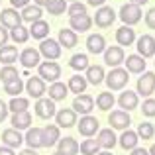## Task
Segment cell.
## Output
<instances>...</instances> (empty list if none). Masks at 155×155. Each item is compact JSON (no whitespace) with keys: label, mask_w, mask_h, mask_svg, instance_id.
Instances as JSON below:
<instances>
[{"label":"cell","mask_w":155,"mask_h":155,"mask_svg":"<svg viewBox=\"0 0 155 155\" xmlns=\"http://www.w3.org/2000/svg\"><path fill=\"white\" fill-rule=\"evenodd\" d=\"M124 63H126V71H128V73L141 75V73L145 71V65H147V61H145L141 55H128V59H124Z\"/></svg>","instance_id":"22"},{"label":"cell","mask_w":155,"mask_h":155,"mask_svg":"<svg viewBox=\"0 0 155 155\" xmlns=\"http://www.w3.org/2000/svg\"><path fill=\"white\" fill-rule=\"evenodd\" d=\"M137 55H141L143 59H147V57H153L155 55V38L149 34H143L141 38H137Z\"/></svg>","instance_id":"13"},{"label":"cell","mask_w":155,"mask_h":155,"mask_svg":"<svg viewBox=\"0 0 155 155\" xmlns=\"http://www.w3.org/2000/svg\"><path fill=\"white\" fill-rule=\"evenodd\" d=\"M6 116H8V104L4 100H0V124L6 120Z\"/></svg>","instance_id":"48"},{"label":"cell","mask_w":155,"mask_h":155,"mask_svg":"<svg viewBox=\"0 0 155 155\" xmlns=\"http://www.w3.org/2000/svg\"><path fill=\"white\" fill-rule=\"evenodd\" d=\"M94 108V98L91 94H79L75 100H73V110L77 114H83V116H88Z\"/></svg>","instance_id":"14"},{"label":"cell","mask_w":155,"mask_h":155,"mask_svg":"<svg viewBox=\"0 0 155 155\" xmlns=\"http://www.w3.org/2000/svg\"><path fill=\"white\" fill-rule=\"evenodd\" d=\"M141 112L147 118H155V98H145L143 106H141Z\"/></svg>","instance_id":"46"},{"label":"cell","mask_w":155,"mask_h":155,"mask_svg":"<svg viewBox=\"0 0 155 155\" xmlns=\"http://www.w3.org/2000/svg\"><path fill=\"white\" fill-rule=\"evenodd\" d=\"M18 49L14 45H2L0 47V63L2 65H12L14 61H18Z\"/></svg>","instance_id":"35"},{"label":"cell","mask_w":155,"mask_h":155,"mask_svg":"<svg viewBox=\"0 0 155 155\" xmlns=\"http://www.w3.org/2000/svg\"><path fill=\"white\" fill-rule=\"evenodd\" d=\"M104 81H106V84H108L110 91H122V88L128 84V81H130V73L126 71V69L116 67V69H112V71L104 77Z\"/></svg>","instance_id":"1"},{"label":"cell","mask_w":155,"mask_h":155,"mask_svg":"<svg viewBox=\"0 0 155 155\" xmlns=\"http://www.w3.org/2000/svg\"><path fill=\"white\" fill-rule=\"evenodd\" d=\"M24 141L28 143L30 149L43 147V132H41V128H28V134H26V137H24Z\"/></svg>","instance_id":"23"},{"label":"cell","mask_w":155,"mask_h":155,"mask_svg":"<svg viewBox=\"0 0 155 155\" xmlns=\"http://www.w3.org/2000/svg\"><path fill=\"white\" fill-rule=\"evenodd\" d=\"M22 22H28V24H34L38 22V20H41L43 16V10L39 6H35V4H28L26 8H22Z\"/></svg>","instance_id":"28"},{"label":"cell","mask_w":155,"mask_h":155,"mask_svg":"<svg viewBox=\"0 0 155 155\" xmlns=\"http://www.w3.org/2000/svg\"><path fill=\"white\" fill-rule=\"evenodd\" d=\"M145 24L149 30H155V8H149V12L145 14Z\"/></svg>","instance_id":"47"},{"label":"cell","mask_w":155,"mask_h":155,"mask_svg":"<svg viewBox=\"0 0 155 155\" xmlns=\"http://www.w3.org/2000/svg\"><path fill=\"white\" fill-rule=\"evenodd\" d=\"M147 153H149V155H155V143L151 145V147H149V151H147Z\"/></svg>","instance_id":"57"},{"label":"cell","mask_w":155,"mask_h":155,"mask_svg":"<svg viewBox=\"0 0 155 155\" xmlns=\"http://www.w3.org/2000/svg\"><path fill=\"white\" fill-rule=\"evenodd\" d=\"M77 128H79V134L84 137H92L96 132H98V120L94 116H81V122H77Z\"/></svg>","instance_id":"12"},{"label":"cell","mask_w":155,"mask_h":155,"mask_svg":"<svg viewBox=\"0 0 155 155\" xmlns=\"http://www.w3.org/2000/svg\"><path fill=\"white\" fill-rule=\"evenodd\" d=\"M24 88H26V92L31 96V98H43V94L47 92V87H45V81H41L39 77H30L28 79V83L24 84Z\"/></svg>","instance_id":"10"},{"label":"cell","mask_w":155,"mask_h":155,"mask_svg":"<svg viewBox=\"0 0 155 155\" xmlns=\"http://www.w3.org/2000/svg\"><path fill=\"white\" fill-rule=\"evenodd\" d=\"M104 2L106 0H87L88 6H104Z\"/></svg>","instance_id":"53"},{"label":"cell","mask_w":155,"mask_h":155,"mask_svg":"<svg viewBox=\"0 0 155 155\" xmlns=\"http://www.w3.org/2000/svg\"><path fill=\"white\" fill-rule=\"evenodd\" d=\"M24 91V83L22 79H14V81H8V83H4V92L10 96H20V92Z\"/></svg>","instance_id":"41"},{"label":"cell","mask_w":155,"mask_h":155,"mask_svg":"<svg viewBox=\"0 0 155 155\" xmlns=\"http://www.w3.org/2000/svg\"><path fill=\"white\" fill-rule=\"evenodd\" d=\"M124 59H126L124 47H120V45H110V47H106V49H104V63L110 65L112 69L120 67V65L124 63Z\"/></svg>","instance_id":"7"},{"label":"cell","mask_w":155,"mask_h":155,"mask_svg":"<svg viewBox=\"0 0 155 155\" xmlns=\"http://www.w3.org/2000/svg\"><path fill=\"white\" fill-rule=\"evenodd\" d=\"M116 41L120 47H126V45H134L136 43V30H132L130 26H122L116 30Z\"/></svg>","instance_id":"17"},{"label":"cell","mask_w":155,"mask_h":155,"mask_svg":"<svg viewBox=\"0 0 155 155\" xmlns=\"http://www.w3.org/2000/svg\"><path fill=\"white\" fill-rule=\"evenodd\" d=\"M79 151L83 155H96L100 151V145H98L96 140H84L83 143L79 145Z\"/></svg>","instance_id":"43"},{"label":"cell","mask_w":155,"mask_h":155,"mask_svg":"<svg viewBox=\"0 0 155 155\" xmlns=\"http://www.w3.org/2000/svg\"><path fill=\"white\" fill-rule=\"evenodd\" d=\"M87 49H88V53H92V55H100V53H104V49H106V39H104V35L91 34L87 38Z\"/></svg>","instance_id":"21"},{"label":"cell","mask_w":155,"mask_h":155,"mask_svg":"<svg viewBox=\"0 0 155 155\" xmlns=\"http://www.w3.org/2000/svg\"><path fill=\"white\" fill-rule=\"evenodd\" d=\"M28 108H30V100L28 98H22V96H12V100L8 102V110L14 114L18 112H28Z\"/></svg>","instance_id":"37"},{"label":"cell","mask_w":155,"mask_h":155,"mask_svg":"<svg viewBox=\"0 0 155 155\" xmlns=\"http://www.w3.org/2000/svg\"><path fill=\"white\" fill-rule=\"evenodd\" d=\"M20 63L24 65L26 69H31V67H38L39 61H41V55H39L38 49H34V47H26L22 53H20Z\"/></svg>","instance_id":"16"},{"label":"cell","mask_w":155,"mask_h":155,"mask_svg":"<svg viewBox=\"0 0 155 155\" xmlns=\"http://www.w3.org/2000/svg\"><path fill=\"white\" fill-rule=\"evenodd\" d=\"M104 77H106L104 67H100V65H88L84 79H87V83H91V84H94V87H96V84H100L104 81Z\"/></svg>","instance_id":"29"},{"label":"cell","mask_w":155,"mask_h":155,"mask_svg":"<svg viewBox=\"0 0 155 155\" xmlns=\"http://www.w3.org/2000/svg\"><path fill=\"white\" fill-rule=\"evenodd\" d=\"M108 124L112 130H128V126L132 124V120H130V114L124 112V110H112V112L108 114Z\"/></svg>","instance_id":"8"},{"label":"cell","mask_w":155,"mask_h":155,"mask_svg":"<svg viewBox=\"0 0 155 155\" xmlns=\"http://www.w3.org/2000/svg\"><path fill=\"white\" fill-rule=\"evenodd\" d=\"M137 102H140V96H137V92L134 91H124L120 94V98H118V104H120V108L124 110V112H130V110L137 108Z\"/></svg>","instance_id":"18"},{"label":"cell","mask_w":155,"mask_h":155,"mask_svg":"<svg viewBox=\"0 0 155 155\" xmlns=\"http://www.w3.org/2000/svg\"><path fill=\"white\" fill-rule=\"evenodd\" d=\"M20 155H38V153H35V149L28 147V149H24V151H20Z\"/></svg>","instance_id":"54"},{"label":"cell","mask_w":155,"mask_h":155,"mask_svg":"<svg viewBox=\"0 0 155 155\" xmlns=\"http://www.w3.org/2000/svg\"><path fill=\"white\" fill-rule=\"evenodd\" d=\"M41 132H43V147H51V145H55L57 141L61 140V136H59V126L47 124L45 128H41Z\"/></svg>","instance_id":"26"},{"label":"cell","mask_w":155,"mask_h":155,"mask_svg":"<svg viewBox=\"0 0 155 155\" xmlns=\"http://www.w3.org/2000/svg\"><path fill=\"white\" fill-rule=\"evenodd\" d=\"M10 4L14 6V10H18V8H26L30 4V0H10Z\"/></svg>","instance_id":"50"},{"label":"cell","mask_w":155,"mask_h":155,"mask_svg":"<svg viewBox=\"0 0 155 155\" xmlns=\"http://www.w3.org/2000/svg\"><path fill=\"white\" fill-rule=\"evenodd\" d=\"M8 38H10V34H8V30H6V28H2V26H0V47H2V45H6Z\"/></svg>","instance_id":"49"},{"label":"cell","mask_w":155,"mask_h":155,"mask_svg":"<svg viewBox=\"0 0 155 155\" xmlns=\"http://www.w3.org/2000/svg\"><path fill=\"white\" fill-rule=\"evenodd\" d=\"M38 77L41 81H49V83L59 81V77H61L59 63H55V61H43V63H39L38 65Z\"/></svg>","instance_id":"2"},{"label":"cell","mask_w":155,"mask_h":155,"mask_svg":"<svg viewBox=\"0 0 155 155\" xmlns=\"http://www.w3.org/2000/svg\"><path fill=\"white\" fill-rule=\"evenodd\" d=\"M10 38L14 43H26L28 39H30V30L24 26H18L14 28V30H10Z\"/></svg>","instance_id":"40"},{"label":"cell","mask_w":155,"mask_h":155,"mask_svg":"<svg viewBox=\"0 0 155 155\" xmlns=\"http://www.w3.org/2000/svg\"><path fill=\"white\" fill-rule=\"evenodd\" d=\"M132 155H149V153L143 147H136V149H132Z\"/></svg>","instance_id":"52"},{"label":"cell","mask_w":155,"mask_h":155,"mask_svg":"<svg viewBox=\"0 0 155 155\" xmlns=\"http://www.w3.org/2000/svg\"><path fill=\"white\" fill-rule=\"evenodd\" d=\"M34 110H35V116H38V118H41V120H49V118L55 116L57 106H55V102H53L51 98H38V100H35Z\"/></svg>","instance_id":"6"},{"label":"cell","mask_w":155,"mask_h":155,"mask_svg":"<svg viewBox=\"0 0 155 155\" xmlns=\"http://www.w3.org/2000/svg\"><path fill=\"white\" fill-rule=\"evenodd\" d=\"M18 69L14 67V65H4L2 67V71H0V81L2 83H8V81H14V79H18Z\"/></svg>","instance_id":"44"},{"label":"cell","mask_w":155,"mask_h":155,"mask_svg":"<svg viewBox=\"0 0 155 155\" xmlns=\"http://www.w3.org/2000/svg\"><path fill=\"white\" fill-rule=\"evenodd\" d=\"M137 141H140V137H137L136 132H132V130H124L122 132V136L118 137V143L122 145V149H126V151H132V149L137 147Z\"/></svg>","instance_id":"27"},{"label":"cell","mask_w":155,"mask_h":155,"mask_svg":"<svg viewBox=\"0 0 155 155\" xmlns=\"http://www.w3.org/2000/svg\"><path fill=\"white\" fill-rule=\"evenodd\" d=\"M120 20L124 22V26H130V28H132L134 24H137L141 20V8L136 6V4H132V2L124 4V6H122V10H120Z\"/></svg>","instance_id":"4"},{"label":"cell","mask_w":155,"mask_h":155,"mask_svg":"<svg viewBox=\"0 0 155 155\" xmlns=\"http://www.w3.org/2000/svg\"><path fill=\"white\" fill-rule=\"evenodd\" d=\"M53 155H63V153H59V151H57V153H53Z\"/></svg>","instance_id":"59"},{"label":"cell","mask_w":155,"mask_h":155,"mask_svg":"<svg viewBox=\"0 0 155 155\" xmlns=\"http://www.w3.org/2000/svg\"><path fill=\"white\" fill-rule=\"evenodd\" d=\"M0 26L8 28V30H14V28L22 26V16L18 10L14 8H6V10L0 12Z\"/></svg>","instance_id":"11"},{"label":"cell","mask_w":155,"mask_h":155,"mask_svg":"<svg viewBox=\"0 0 155 155\" xmlns=\"http://www.w3.org/2000/svg\"><path fill=\"white\" fill-rule=\"evenodd\" d=\"M49 98L53 102H59V100H65V96L69 94V88L65 83H59V81H55V83L49 84Z\"/></svg>","instance_id":"30"},{"label":"cell","mask_w":155,"mask_h":155,"mask_svg":"<svg viewBox=\"0 0 155 155\" xmlns=\"http://www.w3.org/2000/svg\"><path fill=\"white\" fill-rule=\"evenodd\" d=\"M96 141H98L100 147H104L106 151H108V149H112L114 145L118 143V137H116V134H114L112 128H106V130H100V132H98Z\"/></svg>","instance_id":"24"},{"label":"cell","mask_w":155,"mask_h":155,"mask_svg":"<svg viewBox=\"0 0 155 155\" xmlns=\"http://www.w3.org/2000/svg\"><path fill=\"white\" fill-rule=\"evenodd\" d=\"M137 137L140 140H151V137L155 136V126L151 124V122H141L140 126H137Z\"/></svg>","instance_id":"42"},{"label":"cell","mask_w":155,"mask_h":155,"mask_svg":"<svg viewBox=\"0 0 155 155\" xmlns=\"http://www.w3.org/2000/svg\"><path fill=\"white\" fill-rule=\"evenodd\" d=\"M114 102H116V98H114L112 92H100V94L96 96V108L104 110V112H108L114 106Z\"/></svg>","instance_id":"38"},{"label":"cell","mask_w":155,"mask_h":155,"mask_svg":"<svg viewBox=\"0 0 155 155\" xmlns=\"http://www.w3.org/2000/svg\"><path fill=\"white\" fill-rule=\"evenodd\" d=\"M31 126V114L30 112H18L12 116V128L14 130H28Z\"/></svg>","instance_id":"34"},{"label":"cell","mask_w":155,"mask_h":155,"mask_svg":"<svg viewBox=\"0 0 155 155\" xmlns=\"http://www.w3.org/2000/svg\"><path fill=\"white\" fill-rule=\"evenodd\" d=\"M38 51H39V55H43L47 61H55V59H59V57H61V45L55 41V39H51V38L41 39Z\"/></svg>","instance_id":"5"},{"label":"cell","mask_w":155,"mask_h":155,"mask_svg":"<svg viewBox=\"0 0 155 155\" xmlns=\"http://www.w3.org/2000/svg\"><path fill=\"white\" fill-rule=\"evenodd\" d=\"M57 43H59L61 47H65V49H73V47L79 43V35L75 34L73 30H59V39H57Z\"/></svg>","instance_id":"25"},{"label":"cell","mask_w":155,"mask_h":155,"mask_svg":"<svg viewBox=\"0 0 155 155\" xmlns=\"http://www.w3.org/2000/svg\"><path fill=\"white\" fill-rule=\"evenodd\" d=\"M69 26H71V30L75 31H88L92 26V18L88 14H81V16H73V18H69Z\"/></svg>","instance_id":"19"},{"label":"cell","mask_w":155,"mask_h":155,"mask_svg":"<svg viewBox=\"0 0 155 155\" xmlns=\"http://www.w3.org/2000/svg\"><path fill=\"white\" fill-rule=\"evenodd\" d=\"M55 122L59 128H73L77 124V112L73 108H61L55 112Z\"/></svg>","instance_id":"15"},{"label":"cell","mask_w":155,"mask_h":155,"mask_svg":"<svg viewBox=\"0 0 155 155\" xmlns=\"http://www.w3.org/2000/svg\"><path fill=\"white\" fill-rule=\"evenodd\" d=\"M34 2H35V6H39V8H41V6H45V2H47V0H34Z\"/></svg>","instance_id":"56"},{"label":"cell","mask_w":155,"mask_h":155,"mask_svg":"<svg viewBox=\"0 0 155 155\" xmlns=\"http://www.w3.org/2000/svg\"><path fill=\"white\" fill-rule=\"evenodd\" d=\"M137 94L145 96V98H149V96L155 92V73L153 71H143L141 73V77L137 79Z\"/></svg>","instance_id":"3"},{"label":"cell","mask_w":155,"mask_h":155,"mask_svg":"<svg viewBox=\"0 0 155 155\" xmlns=\"http://www.w3.org/2000/svg\"><path fill=\"white\" fill-rule=\"evenodd\" d=\"M116 20V12H114L112 6H100L96 10V16L92 18V22L96 24L98 28H110Z\"/></svg>","instance_id":"9"},{"label":"cell","mask_w":155,"mask_h":155,"mask_svg":"<svg viewBox=\"0 0 155 155\" xmlns=\"http://www.w3.org/2000/svg\"><path fill=\"white\" fill-rule=\"evenodd\" d=\"M88 55L87 53H77V55H73L71 57V61H69V67L71 69H75V71H87L88 69Z\"/></svg>","instance_id":"36"},{"label":"cell","mask_w":155,"mask_h":155,"mask_svg":"<svg viewBox=\"0 0 155 155\" xmlns=\"http://www.w3.org/2000/svg\"><path fill=\"white\" fill-rule=\"evenodd\" d=\"M0 155H16V153H14V149H10V147H6V145H2V147H0Z\"/></svg>","instance_id":"51"},{"label":"cell","mask_w":155,"mask_h":155,"mask_svg":"<svg viewBox=\"0 0 155 155\" xmlns=\"http://www.w3.org/2000/svg\"><path fill=\"white\" fill-rule=\"evenodd\" d=\"M87 79L84 77H81V75H73L71 79H69V83H67V88H69V92H75L77 96L79 94H84V91H87Z\"/></svg>","instance_id":"32"},{"label":"cell","mask_w":155,"mask_h":155,"mask_svg":"<svg viewBox=\"0 0 155 155\" xmlns=\"http://www.w3.org/2000/svg\"><path fill=\"white\" fill-rule=\"evenodd\" d=\"M2 143L6 145V147H10V149H16V147H20V145L24 143V136L14 128L4 130L2 132Z\"/></svg>","instance_id":"20"},{"label":"cell","mask_w":155,"mask_h":155,"mask_svg":"<svg viewBox=\"0 0 155 155\" xmlns=\"http://www.w3.org/2000/svg\"><path fill=\"white\" fill-rule=\"evenodd\" d=\"M130 2H132V4H136V6H143V4H147V0H130Z\"/></svg>","instance_id":"55"},{"label":"cell","mask_w":155,"mask_h":155,"mask_svg":"<svg viewBox=\"0 0 155 155\" xmlns=\"http://www.w3.org/2000/svg\"><path fill=\"white\" fill-rule=\"evenodd\" d=\"M71 2H79V0H71Z\"/></svg>","instance_id":"60"},{"label":"cell","mask_w":155,"mask_h":155,"mask_svg":"<svg viewBox=\"0 0 155 155\" xmlns=\"http://www.w3.org/2000/svg\"><path fill=\"white\" fill-rule=\"evenodd\" d=\"M30 35L34 39H45L49 35V24L45 20H38L30 26Z\"/></svg>","instance_id":"31"},{"label":"cell","mask_w":155,"mask_h":155,"mask_svg":"<svg viewBox=\"0 0 155 155\" xmlns=\"http://www.w3.org/2000/svg\"><path fill=\"white\" fill-rule=\"evenodd\" d=\"M57 151L63 153V155H77L79 153V143H77V140H73V137H65V140H59L57 141Z\"/></svg>","instance_id":"33"},{"label":"cell","mask_w":155,"mask_h":155,"mask_svg":"<svg viewBox=\"0 0 155 155\" xmlns=\"http://www.w3.org/2000/svg\"><path fill=\"white\" fill-rule=\"evenodd\" d=\"M96 155H112V153H110V151H98Z\"/></svg>","instance_id":"58"},{"label":"cell","mask_w":155,"mask_h":155,"mask_svg":"<svg viewBox=\"0 0 155 155\" xmlns=\"http://www.w3.org/2000/svg\"><path fill=\"white\" fill-rule=\"evenodd\" d=\"M67 14H69V18H73V16H81V14H87V4H83V2H73L71 6H67Z\"/></svg>","instance_id":"45"},{"label":"cell","mask_w":155,"mask_h":155,"mask_svg":"<svg viewBox=\"0 0 155 155\" xmlns=\"http://www.w3.org/2000/svg\"><path fill=\"white\" fill-rule=\"evenodd\" d=\"M45 10L53 16H61L67 10V0H47L45 2Z\"/></svg>","instance_id":"39"}]
</instances>
